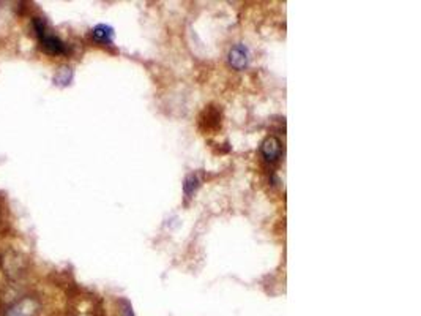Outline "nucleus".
Wrapping results in <instances>:
<instances>
[{
	"instance_id": "obj_9",
	"label": "nucleus",
	"mask_w": 421,
	"mask_h": 316,
	"mask_svg": "<svg viewBox=\"0 0 421 316\" xmlns=\"http://www.w3.org/2000/svg\"><path fill=\"white\" fill-rule=\"evenodd\" d=\"M125 316H135V315H133V312H131V307L130 305H126V308H125Z\"/></svg>"
},
{
	"instance_id": "obj_6",
	"label": "nucleus",
	"mask_w": 421,
	"mask_h": 316,
	"mask_svg": "<svg viewBox=\"0 0 421 316\" xmlns=\"http://www.w3.org/2000/svg\"><path fill=\"white\" fill-rule=\"evenodd\" d=\"M92 37L98 43H112V40H114V29L111 28V25L98 24L97 28L92 30Z\"/></svg>"
},
{
	"instance_id": "obj_5",
	"label": "nucleus",
	"mask_w": 421,
	"mask_h": 316,
	"mask_svg": "<svg viewBox=\"0 0 421 316\" xmlns=\"http://www.w3.org/2000/svg\"><path fill=\"white\" fill-rule=\"evenodd\" d=\"M260 152H262L264 158L267 162H276L279 155H281V142L278 138L275 136H269L267 140L262 142V147H260Z\"/></svg>"
},
{
	"instance_id": "obj_8",
	"label": "nucleus",
	"mask_w": 421,
	"mask_h": 316,
	"mask_svg": "<svg viewBox=\"0 0 421 316\" xmlns=\"http://www.w3.org/2000/svg\"><path fill=\"white\" fill-rule=\"evenodd\" d=\"M199 187V177L196 174H190L188 177H186L185 181V186H183V190L186 195H193L195 193V190Z\"/></svg>"
},
{
	"instance_id": "obj_2",
	"label": "nucleus",
	"mask_w": 421,
	"mask_h": 316,
	"mask_svg": "<svg viewBox=\"0 0 421 316\" xmlns=\"http://www.w3.org/2000/svg\"><path fill=\"white\" fill-rule=\"evenodd\" d=\"M0 265H2L5 274L8 275L10 279L15 280L24 272L25 258H24V255L13 252V250H8V252L4 253L2 258H0Z\"/></svg>"
},
{
	"instance_id": "obj_1",
	"label": "nucleus",
	"mask_w": 421,
	"mask_h": 316,
	"mask_svg": "<svg viewBox=\"0 0 421 316\" xmlns=\"http://www.w3.org/2000/svg\"><path fill=\"white\" fill-rule=\"evenodd\" d=\"M33 30H35V35L39 42V46L44 52H48L51 56H62L66 54V44L60 40L52 29L44 21L43 18H33Z\"/></svg>"
},
{
	"instance_id": "obj_3",
	"label": "nucleus",
	"mask_w": 421,
	"mask_h": 316,
	"mask_svg": "<svg viewBox=\"0 0 421 316\" xmlns=\"http://www.w3.org/2000/svg\"><path fill=\"white\" fill-rule=\"evenodd\" d=\"M38 313V302L33 298H23L13 304L5 316H35Z\"/></svg>"
},
{
	"instance_id": "obj_4",
	"label": "nucleus",
	"mask_w": 421,
	"mask_h": 316,
	"mask_svg": "<svg viewBox=\"0 0 421 316\" xmlns=\"http://www.w3.org/2000/svg\"><path fill=\"white\" fill-rule=\"evenodd\" d=\"M250 49L246 48L245 44H237L233 46L231 54H229V62L233 68L237 70H245L250 65Z\"/></svg>"
},
{
	"instance_id": "obj_7",
	"label": "nucleus",
	"mask_w": 421,
	"mask_h": 316,
	"mask_svg": "<svg viewBox=\"0 0 421 316\" xmlns=\"http://www.w3.org/2000/svg\"><path fill=\"white\" fill-rule=\"evenodd\" d=\"M73 81V70L70 67H60L54 75V84L59 87H66Z\"/></svg>"
}]
</instances>
